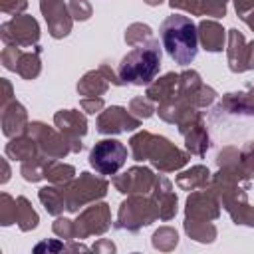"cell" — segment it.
Masks as SVG:
<instances>
[{"label":"cell","instance_id":"obj_44","mask_svg":"<svg viewBox=\"0 0 254 254\" xmlns=\"http://www.w3.org/2000/svg\"><path fill=\"white\" fill-rule=\"evenodd\" d=\"M91 250L97 252V254H113L117 248H115V244H113L111 240H107V238H99V240H95V244L91 246Z\"/></svg>","mask_w":254,"mask_h":254},{"label":"cell","instance_id":"obj_8","mask_svg":"<svg viewBox=\"0 0 254 254\" xmlns=\"http://www.w3.org/2000/svg\"><path fill=\"white\" fill-rule=\"evenodd\" d=\"M0 40L4 46L34 48L40 42V24L34 16L18 14L0 26Z\"/></svg>","mask_w":254,"mask_h":254},{"label":"cell","instance_id":"obj_35","mask_svg":"<svg viewBox=\"0 0 254 254\" xmlns=\"http://www.w3.org/2000/svg\"><path fill=\"white\" fill-rule=\"evenodd\" d=\"M129 111H131L135 117H139V119L143 121V119L153 117V115L157 113V107H155V101H153L151 97L139 95V97H133V99L129 101Z\"/></svg>","mask_w":254,"mask_h":254},{"label":"cell","instance_id":"obj_49","mask_svg":"<svg viewBox=\"0 0 254 254\" xmlns=\"http://www.w3.org/2000/svg\"><path fill=\"white\" fill-rule=\"evenodd\" d=\"M143 2H145V4H149V6H159L163 0H143Z\"/></svg>","mask_w":254,"mask_h":254},{"label":"cell","instance_id":"obj_23","mask_svg":"<svg viewBox=\"0 0 254 254\" xmlns=\"http://www.w3.org/2000/svg\"><path fill=\"white\" fill-rule=\"evenodd\" d=\"M179 87H181V75L175 73V71H169V73L161 75L159 79H153L147 85L145 95L151 97L159 105L163 101H169V99L179 97Z\"/></svg>","mask_w":254,"mask_h":254},{"label":"cell","instance_id":"obj_42","mask_svg":"<svg viewBox=\"0 0 254 254\" xmlns=\"http://www.w3.org/2000/svg\"><path fill=\"white\" fill-rule=\"evenodd\" d=\"M67 252L65 250V242H60V240H42L34 246V252Z\"/></svg>","mask_w":254,"mask_h":254},{"label":"cell","instance_id":"obj_4","mask_svg":"<svg viewBox=\"0 0 254 254\" xmlns=\"http://www.w3.org/2000/svg\"><path fill=\"white\" fill-rule=\"evenodd\" d=\"M208 189L216 194L220 206L230 214L236 226H250L254 228V206L248 202V187L230 179L228 175L216 171L210 179Z\"/></svg>","mask_w":254,"mask_h":254},{"label":"cell","instance_id":"obj_48","mask_svg":"<svg viewBox=\"0 0 254 254\" xmlns=\"http://www.w3.org/2000/svg\"><path fill=\"white\" fill-rule=\"evenodd\" d=\"M240 20H242V22H244V24H246V26H248L252 32H254V10H250V12H248L246 16H242Z\"/></svg>","mask_w":254,"mask_h":254},{"label":"cell","instance_id":"obj_29","mask_svg":"<svg viewBox=\"0 0 254 254\" xmlns=\"http://www.w3.org/2000/svg\"><path fill=\"white\" fill-rule=\"evenodd\" d=\"M183 228L187 232L189 238H192L194 242H200V244H210L214 242V238L218 236V230L212 222H204V220H190V218H185L183 222Z\"/></svg>","mask_w":254,"mask_h":254},{"label":"cell","instance_id":"obj_3","mask_svg":"<svg viewBox=\"0 0 254 254\" xmlns=\"http://www.w3.org/2000/svg\"><path fill=\"white\" fill-rule=\"evenodd\" d=\"M161 46L159 40L145 46H135L131 52H127L119 65L117 73L123 85H149L153 79H157L161 69Z\"/></svg>","mask_w":254,"mask_h":254},{"label":"cell","instance_id":"obj_6","mask_svg":"<svg viewBox=\"0 0 254 254\" xmlns=\"http://www.w3.org/2000/svg\"><path fill=\"white\" fill-rule=\"evenodd\" d=\"M60 187L65 196V208L69 212H79L81 206L91 204L107 194L109 181L99 175H91L83 171L79 173V177H73L69 183L60 185Z\"/></svg>","mask_w":254,"mask_h":254},{"label":"cell","instance_id":"obj_25","mask_svg":"<svg viewBox=\"0 0 254 254\" xmlns=\"http://www.w3.org/2000/svg\"><path fill=\"white\" fill-rule=\"evenodd\" d=\"M4 155H6L8 159H12V161L24 163V161L34 159V157H38V155H42V153H40V149H38L36 139H34L30 133H24V135L12 137V139L6 143Z\"/></svg>","mask_w":254,"mask_h":254},{"label":"cell","instance_id":"obj_17","mask_svg":"<svg viewBox=\"0 0 254 254\" xmlns=\"http://www.w3.org/2000/svg\"><path fill=\"white\" fill-rule=\"evenodd\" d=\"M157 175L149 167H129L121 175H113L111 183L113 187L123 194H149L155 187Z\"/></svg>","mask_w":254,"mask_h":254},{"label":"cell","instance_id":"obj_2","mask_svg":"<svg viewBox=\"0 0 254 254\" xmlns=\"http://www.w3.org/2000/svg\"><path fill=\"white\" fill-rule=\"evenodd\" d=\"M161 44L169 58L179 65H189L198 54V30L196 24L183 14H171L159 28Z\"/></svg>","mask_w":254,"mask_h":254},{"label":"cell","instance_id":"obj_27","mask_svg":"<svg viewBox=\"0 0 254 254\" xmlns=\"http://www.w3.org/2000/svg\"><path fill=\"white\" fill-rule=\"evenodd\" d=\"M109 83L111 81L107 79L103 69L97 67L81 75V79L77 81V93L81 97H101L109 89Z\"/></svg>","mask_w":254,"mask_h":254},{"label":"cell","instance_id":"obj_36","mask_svg":"<svg viewBox=\"0 0 254 254\" xmlns=\"http://www.w3.org/2000/svg\"><path fill=\"white\" fill-rule=\"evenodd\" d=\"M198 4V16H212L222 18L228 10V0H196Z\"/></svg>","mask_w":254,"mask_h":254},{"label":"cell","instance_id":"obj_12","mask_svg":"<svg viewBox=\"0 0 254 254\" xmlns=\"http://www.w3.org/2000/svg\"><path fill=\"white\" fill-rule=\"evenodd\" d=\"M28 133L36 139L38 149H40V153H42L44 157H50V159H64V157H67V155L71 153V149H69L67 141L64 139V135H62L58 129L46 125L44 121H32V123L28 125Z\"/></svg>","mask_w":254,"mask_h":254},{"label":"cell","instance_id":"obj_40","mask_svg":"<svg viewBox=\"0 0 254 254\" xmlns=\"http://www.w3.org/2000/svg\"><path fill=\"white\" fill-rule=\"evenodd\" d=\"M79 107L87 113V115H99L105 109V101L103 97H81L79 99Z\"/></svg>","mask_w":254,"mask_h":254},{"label":"cell","instance_id":"obj_15","mask_svg":"<svg viewBox=\"0 0 254 254\" xmlns=\"http://www.w3.org/2000/svg\"><path fill=\"white\" fill-rule=\"evenodd\" d=\"M226 62L230 71L244 73L254 69V40L246 42L244 34L236 28L228 30V42H226Z\"/></svg>","mask_w":254,"mask_h":254},{"label":"cell","instance_id":"obj_21","mask_svg":"<svg viewBox=\"0 0 254 254\" xmlns=\"http://www.w3.org/2000/svg\"><path fill=\"white\" fill-rule=\"evenodd\" d=\"M155 202H157V208H159V220H171L175 218L177 214V204H179V198L173 190V183L165 177V175H157V181H155V187L153 190L149 192Z\"/></svg>","mask_w":254,"mask_h":254},{"label":"cell","instance_id":"obj_14","mask_svg":"<svg viewBox=\"0 0 254 254\" xmlns=\"http://www.w3.org/2000/svg\"><path fill=\"white\" fill-rule=\"evenodd\" d=\"M181 75V87H179V95L183 99H187L190 105L198 107V109H204V107H210L216 99V89L206 85L200 77L198 71L194 69H185L179 73Z\"/></svg>","mask_w":254,"mask_h":254},{"label":"cell","instance_id":"obj_5","mask_svg":"<svg viewBox=\"0 0 254 254\" xmlns=\"http://www.w3.org/2000/svg\"><path fill=\"white\" fill-rule=\"evenodd\" d=\"M157 218H159V208L151 194H127V198L119 204L113 228L135 234L143 226L153 224Z\"/></svg>","mask_w":254,"mask_h":254},{"label":"cell","instance_id":"obj_16","mask_svg":"<svg viewBox=\"0 0 254 254\" xmlns=\"http://www.w3.org/2000/svg\"><path fill=\"white\" fill-rule=\"evenodd\" d=\"M97 131L101 135H119L141 127V119L121 105H109L97 115Z\"/></svg>","mask_w":254,"mask_h":254},{"label":"cell","instance_id":"obj_24","mask_svg":"<svg viewBox=\"0 0 254 254\" xmlns=\"http://www.w3.org/2000/svg\"><path fill=\"white\" fill-rule=\"evenodd\" d=\"M181 135L185 137V149L190 155H196V157L206 155V151L210 147V139H208V131H206V125H204V117L194 121L190 127H187Z\"/></svg>","mask_w":254,"mask_h":254},{"label":"cell","instance_id":"obj_7","mask_svg":"<svg viewBox=\"0 0 254 254\" xmlns=\"http://www.w3.org/2000/svg\"><path fill=\"white\" fill-rule=\"evenodd\" d=\"M214 161L220 173L248 187L254 179V141H248L242 147L226 145L216 153Z\"/></svg>","mask_w":254,"mask_h":254},{"label":"cell","instance_id":"obj_31","mask_svg":"<svg viewBox=\"0 0 254 254\" xmlns=\"http://www.w3.org/2000/svg\"><path fill=\"white\" fill-rule=\"evenodd\" d=\"M75 177V167L67 165L60 159H48L46 165V181L52 185H65Z\"/></svg>","mask_w":254,"mask_h":254},{"label":"cell","instance_id":"obj_20","mask_svg":"<svg viewBox=\"0 0 254 254\" xmlns=\"http://www.w3.org/2000/svg\"><path fill=\"white\" fill-rule=\"evenodd\" d=\"M0 121H2V133H4L8 139L28 133V125H30V121H28V111H26V107H24L20 101H16V99H12V101L0 105Z\"/></svg>","mask_w":254,"mask_h":254},{"label":"cell","instance_id":"obj_37","mask_svg":"<svg viewBox=\"0 0 254 254\" xmlns=\"http://www.w3.org/2000/svg\"><path fill=\"white\" fill-rule=\"evenodd\" d=\"M16 222V198L8 192L0 194V224L10 226Z\"/></svg>","mask_w":254,"mask_h":254},{"label":"cell","instance_id":"obj_13","mask_svg":"<svg viewBox=\"0 0 254 254\" xmlns=\"http://www.w3.org/2000/svg\"><path fill=\"white\" fill-rule=\"evenodd\" d=\"M54 125L67 141L71 153H79L83 149L81 137L87 135V119L77 109H60L54 115Z\"/></svg>","mask_w":254,"mask_h":254},{"label":"cell","instance_id":"obj_19","mask_svg":"<svg viewBox=\"0 0 254 254\" xmlns=\"http://www.w3.org/2000/svg\"><path fill=\"white\" fill-rule=\"evenodd\" d=\"M40 12L48 24V32L52 38L62 40L69 36L73 18L69 14V6L64 0H40Z\"/></svg>","mask_w":254,"mask_h":254},{"label":"cell","instance_id":"obj_26","mask_svg":"<svg viewBox=\"0 0 254 254\" xmlns=\"http://www.w3.org/2000/svg\"><path fill=\"white\" fill-rule=\"evenodd\" d=\"M210 179H212V173L208 171V167L194 165L187 171H181L175 183L181 190H198V189H206L210 185Z\"/></svg>","mask_w":254,"mask_h":254},{"label":"cell","instance_id":"obj_41","mask_svg":"<svg viewBox=\"0 0 254 254\" xmlns=\"http://www.w3.org/2000/svg\"><path fill=\"white\" fill-rule=\"evenodd\" d=\"M28 8V0H0V10L4 14H24V10Z\"/></svg>","mask_w":254,"mask_h":254},{"label":"cell","instance_id":"obj_18","mask_svg":"<svg viewBox=\"0 0 254 254\" xmlns=\"http://www.w3.org/2000/svg\"><path fill=\"white\" fill-rule=\"evenodd\" d=\"M220 216V202L216 194L206 187L198 190H190L185 202V218L212 222Z\"/></svg>","mask_w":254,"mask_h":254},{"label":"cell","instance_id":"obj_38","mask_svg":"<svg viewBox=\"0 0 254 254\" xmlns=\"http://www.w3.org/2000/svg\"><path fill=\"white\" fill-rule=\"evenodd\" d=\"M52 232L58 236V238H64V240H75V224L73 220L65 218V216H56L54 224H52Z\"/></svg>","mask_w":254,"mask_h":254},{"label":"cell","instance_id":"obj_22","mask_svg":"<svg viewBox=\"0 0 254 254\" xmlns=\"http://www.w3.org/2000/svg\"><path fill=\"white\" fill-rule=\"evenodd\" d=\"M198 30V44L202 46V50L206 52H222V48L226 46V30L222 28V24H218L216 20H200L196 24Z\"/></svg>","mask_w":254,"mask_h":254},{"label":"cell","instance_id":"obj_32","mask_svg":"<svg viewBox=\"0 0 254 254\" xmlns=\"http://www.w3.org/2000/svg\"><path fill=\"white\" fill-rule=\"evenodd\" d=\"M123 38H125V44L131 46V48L157 42V38H155L151 26H147V24H143V22H133V24H129Z\"/></svg>","mask_w":254,"mask_h":254},{"label":"cell","instance_id":"obj_11","mask_svg":"<svg viewBox=\"0 0 254 254\" xmlns=\"http://www.w3.org/2000/svg\"><path fill=\"white\" fill-rule=\"evenodd\" d=\"M73 224H75V240H83L89 236H101L111 226V208L107 202L95 200L77 214Z\"/></svg>","mask_w":254,"mask_h":254},{"label":"cell","instance_id":"obj_39","mask_svg":"<svg viewBox=\"0 0 254 254\" xmlns=\"http://www.w3.org/2000/svg\"><path fill=\"white\" fill-rule=\"evenodd\" d=\"M67 6H69L71 18L77 20V22H85V20H89L91 14H93V6H91L87 0H69Z\"/></svg>","mask_w":254,"mask_h":254},{"label":"cell","instance_id":"obj_9","mask_svg":"<svg viewBox=\"0 0 254 254\" xmlns=\"http://www.w3.org/2000/svg\"><path fill=\"white\" fill-rule=\"evenodd\" d=\"M127 163V147L117 139H101L89 151V165L99 175H117Z\"/></svg>","mask_w":254,"mask_h":254},{"label":"cell","instance_id":"obj_30","mask_svg":"<svg viewBox=\"0 0 254 254\" xmlns=\"http://www.w3.org/2000/svg\"><path fill=\"white\" fill-rule=\"evenodd\" d=\"M40 216L26 196H16V224L22 232H30L38 226Z\"/></svg>","mask_w":254,"mask_h":254},{"label":"cell","instance_id":"obj_46","mask_svg":"<svg viewBox=\"0 0 254 254\" xmlns=\"http://www.w3.org/2000/svg\"><path fill=\"white\" fill-rule=\"evenodd\" d=\"M0 83H2V87H4L2 103H0V105H4V103H8V101H12V99H14V91H12V83H10L6 77H2V79H0Z\"/></svg>","mask_w":254,"mask_h":254},{"label":"cell","instance_id":"obj_47","mask_svg":"<svg viewBox=\"0 0 254 254\" xmlns=\"http://www.w3.org/2000/svg\"><path fill=\"white\" fill-rule=\"evenodd\" d=\"M2 171H4V175H2L0 183L4 185V183H8V179H10V167H8V157H6V159H2Z\"/></svg>","mask_w":254,"mask_h":254},{"label":"cell","instance_id":"obj_10","mask_svg":"<svg viewBox=\"0 0 254 254\" xmlns=\"http://www.w3.org/2000/svg\"><path fill=\"white\" fill-rule=\"evenodd\" d=\"M42 48L34 46L30 52H24L16 46H6L0 54V62L6 69L16 71L22 79H36L42 73Z\"/></svg>","mask_w":254,"mask_h":254},{"label":"cell","instance_id":"obj_28","mask_svg":"<svg viewBox=\"0 0 254 254\" xmlns=\"http://www.w3.org/2000/svg\"><path fill=\"white\" fill-rule=\"evenodd\" d=\"M38 198L44 204L46 212L52 214V216H62V212L67 210L65 208V196H64V190H62L60 185L50 183L48 187H42L38 190Z\"/></svg>","mask_w":254,"mask_h":254},{"label":"cell","instance_id":"obj_45","mask_svg":"<svg viewBox=\"0 0 254 254\" xmlns=\"http://www.w3.org/2000/svg\"><path fill=\"white\" fill-rule=\"evenodd\" d=\"M232 2H234V10H236L238 18H242L250 10H254V0H232Z\"/></svg>","mask_w":254,"mask_h":254},{"label":"cell","instance_id":"obj_34","mask_svg":"<svg viewBox=\"0 0 254 254\" xmlns=\"http://www.w3.org/2000/svg\"><path fill=\"white\" fill-rule=\"evenodd\" d=\"M151 244H153V248L159 250V252H171V250H175L177 244H179V234H177V230L171 228V226H161V228H157V230L153 232Z\"/></svg>","mask_w":254,"mask_h":254},{"label":"cell","instance_id":"obj_43","mask_svg":"<svg viewBox=\"0 0 254 254\" xmlns=\"http://www.w3.org/2000/svg\"><path fill=\"white\" fill-rule=\"evenodd\" d=\"M169 6L173 10H183V12H189L192 16H198V4H196V0H169Z\"/></svg>","mask_w":254,"mask_h":254},{"label":"cell","instance_id":"obj_1","mask_svg":"<svg viewBox=\"0 0 254 254\" xmlns=\"http://www.w3.org/2000/svg\"><path fill=\"white\" fill-rule=\"evenodd\" d=\"M129 149L133 161H149L159 173H175L181 171L189 159L190 153L185 149H179L175 143H171L163 135H155L149 131H137L129 139Z\"/></svg>","mask_w":254,"mask_h":254},{"label":"cell","instance_id":"obj_33","mask_svg":"<svg viewBox=\"0 0 254 254\" xmlns=\"http://www.w3.org/2000/svg\"><path fill=\"white\" fill-rule=\"evenodd\" d=\"M48 159H50V157L38 155V157H34V159L24 161L22 167H20V175L24 177V181H28V183H38V181L46 179V165H48Z\"/></svg>","mask_w":254,"mask_h":254}]
</instances>
